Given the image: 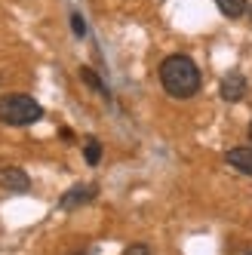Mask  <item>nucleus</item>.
<instances>
[{
    "mask_svg": "<svg viewBox=\"0 0 252 255\" xmlns=\"http://www.w3.org/2000/svg\"><path fill=\"white\" fill-rule=\"evenodd\" d=\"M215 6L222 9L225 19H243V15H249V3H246V0H215Z\"/></svg>",
    "mask_w": 252,
    "mask_h": 255,
    "instance_id": "obj_8",
    "label": "nucleus"
},
{
    "mask_svg": "<svg viewBox=\"0 0 252 255\" xmlns=\"http://www.w3.org/2000/svg\"><path fill=\"white\" fill-rule=\"evenodd\" d=\"M99 197V185H93V181H80V185H71L62 197H59V209L71 212V209H80L86 203H93V200Z\"/></svg>",
    "mask_w": 252,
    "mask_h": 255,
    "instance_id": "obj_3",
    "label": "nucleus"
},
{
    "mask_svg": "<svg viewBox=\"0 0 252 255\" xmlns=\"http://www.w3.org/2000/svg\"><path fill=\"white\" fill-rule=\"evenodd\" d=\"M40 117H43L40 102L25 93H9L0 99V123H6V126H31Z\"/></svg>",
    "mask_w": 252,
    "mask_h": 255,
    "instance_id": "obj_2",
    "label": "nucleus"
},
{
    "mask_svg": "<svg viewBox=\"0 0 252 255\" xmlns=\"http://www.w3.org/2000/svg\"><path fill=\"white\" fill-rule=\"evenodd\" d=\"M59 132H62V138H65V141H74V132H71V129H59Z\"/></svg>",
    "mask_w": 252,
    "mask_h": 255,
    "instance_id": "obj_12",
    "label": "nucleus"
},
{
    "mask_svg": "<svg viewBox=\"0 0 252 255\" xmlns=\"http://www.w3.org/2000/svg\"><path fill=\"white\" fill-rule=\"evenodd\" d=\"M249 19H252V3H249Z\"/></svg>",
    "mask_w": 252,
    "mask_h": 255,
    "instance_id": "obj_14",
    "label": "nucleus"
},
{
    "mask_svg": "<svg viewBox=\"0 0 252 255\" xmlns=\"http://www.w3.org/2000/svg\"><path fill=\"white\" fill-rule=\"evenodd\" d=\"M225 160H228V166H234L237 172L252 178V148H243V144H240V148H231L225 154Z\"/></svg>",
    "mask_w": 252,
    "mask_h": 255,
    "instance_id": "obj_6",
    "label": "nucleus"
},
{
    "mask_svg": "<svg viewBox=\"0 0 252 255\" xmlns=\"http://www.w3.org/2000/svg\"><path fill=\"white\" fill-rule=\"evenodd\" d=\"M83 160L89 163V166H99V163H102V141H99V138H89V141H86Z\"/></svg>",
    "mask_w": 252,
    "mask_h": 255,
    "instance_id": "obj_9",
    "label": "nucleus"
},
{
    "mask_svg": "<svg viewBox=\"0 0 252 255\" xmlns=\"http://www.w3.org/2000/svg\"><path fill=\"white\" fill-rule=\"evenodd\" d=\"M200 68L191 56H182V52H175V56H166L160 62V86L166 89L172 99H191L200 93Z\"/></svg>",
    "mask_w": 252,
    "mask_h": 255,
    "instance_id": "obj_1",
    "label": "nucleus"
},
{
    "mask_svg": "<svg viewBox=\"0 0 252 255\" xmlns=\"http://www.w3.org/2000/svg\"><path fill=\"white\" fill-rule=\"evenodd\" d=\"M74 255H89V252H74Z\"/></svg>",
    "mask_w": 252,
    "mask_h": 255,
    "instance_id": "obj_15",
    "label": "nucleus"
},
{
    "mask_svg": "<svg viewBox=\"0 0 252 255\" xmlns=\"http://www.w3.org/2000/svg\"><path fill=\"white\" fill-rule=\"evenodd\" d=\"M0 185L6 191H12V194H28L31 191V178L19 166H6V169H0Z\"/></svg>",
    "mask_w": 252,
    "mask_h": 255,
    "instance_id": "obj_5",
    "label": "nucleus"
},
{
    "mask_svg": "<svg viewBox=\"0 0 252 255\" xmlns=\"http://www.w3.org/2000/svg\"><path fill=\"white\" fill-rule=\"evenodd\" d=\"M71 31H74V37H86V22L80 12H71Z\"/></svg>",
    "mask_w": 252,
    "mask_h": 255,
    "instance_id": "obj_10",
    "label": "nucleus"
},
{
    "mask_svg": "<svg viewBox=\"0 0 252 255\" xmlns=\"http://www.w3.org/2000/svg\"><path fill=\"white\" fill-rule=\"evenodd\" d=\"M80 80H83L89 89H93V93H99L102 99H108V102H111V89L105 86V80H102V77H99V74H96V71L89 68V65H83V68H80Z\"/></svg>",
    "mask_w": 252,
    "mask_h": 255,
    "instance_id": "obj_7",
    "label": "nucleus"
},
{
    "mask_svg": "<svg viewBox=\"0 0 252 255\" xmlns=\"http://www.w3.org/2000/svg\"><path fill=\"white\" fill-rule=\"evenodd\" d=\"M0 80H3V77H0Z\"/></svg>",
    "mask_w": 252,
    "mask_h": 255,
    "instance_id": "obj_16",
    "label": "nucleus"
},
{
    "mask_svg": "<svg viewBox=\"0 0 252 255\" xmlns=\"http://www.w3.org/2000/svg\"><path fill=\"white\" fill-rule=\"evenodd\" d=\"M246 89H249V83H246V77L240 71H231V74H225V80L219 83V93H222L225 102H243Z\"/></svg>",
    "mask_w": 252,
    "mask_h": 255,
    "instance_id": "obj_4",
    "label": "nucleus"
},
{
    "mask_svg": "<svg viewBox=\"0 0 252 255\" xmlns=\"http://www.w3.org/2000/svg\"><path fill=\"white\" fill-rule=\"evenodd\" d=\"M249 255H252V252H249Z\"/></svg>",
    "mask_w": 252,
    "mask_h": 255,
    "instance_id": "obj_17",
    "label": "nucleus"
},
{
    "mask_svg": "<svg viewBox=\"0 0 252 255\" xmlns=\"http://www.w3.org/2000/svg\"><path fill=\"white\" fill-rule=\"evenodd\" d=\"M249 138H252V120H249Z\"/></svg>",
    "mask_w": 252,
    "mask_h": 255,
    "instance_id": "obj_13",
    "label": "nucleus"
},
{
    "mask_svg": "<svg viewBox=\"0 0 252 255\" xmlns=\"http://www.w3.org/2000/svg\"><path fill=\"white\" fill-rule=\"evenodd\" d=\"M123 255H151V246L148 243H132V246H126Z\"/></svg>",
    "mask_w": 252,
    "mask_h": 255,
    "instance_id": "obj_11",
    "label": "nucleus"
}]
</instances>
